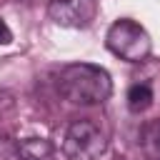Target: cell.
Returning a JSON list of instances; mask_svg holds the SVG:
<instances>
[{"instance_id":"52a82bcc","label":"cell","mask_w":160,"mask_h":160,"mask_svg":"<svg viewBox=\"0 0 160 160\" xmlns=\"http://www.w3.org/2000/svg\"><path fill=\"white\" fill-rule=\"evenodd\" d=\"M152 105V88L148 82H135L128 90V110L130 112H145Z\"/></svg>"},{"instance_id":"3957f363","label":"cell","mask_w":160,"mask_h":160,"mask_svg":"<svg viewBox=\"0 0 160 160\" xmlns=\"http://www.w3.org/2000/svg\"><path fill=\"white\" fill-rule=\"evenodd\" d=\"M105 150H108V135L98 122L80 118L68 125L62 138V155L68 160H100Z\"/></svg>"},{"instance_id":"277c9868","label":"cell","mask_w":160,"mask_h":160,"mask_svg":"<svg viewBox=\"0 0 160 160\" xmlns=\"http://www.w3.org/2000/svg\"><path fill=\"white\" fill-rule=\"evenodd\" d=\"M48 15L60 28H88L98 15V0H48Z\"/></svg>"},{"instance_id":"6da1fadb","label":"cell","mask_w":160,"mask_h":160,"mask_svg":"<svg viewBox=\"0 0 160 160\" xmlns=\"http://www.w3.org/2000/svg\"><path fill=\"white\" fill-rule=\"evenodd\" d=\"M58 92L72 105H102L112 95V80L100 65L72 62L60 70Z\"/></svg>"},{"instance_id":"ba28073f","label":"cell","mask_w":160,"mask_h":160,"mask_svg":"<svg viewBox=\"0 0 160 160\" xmlns=\"http://www.w3.org/2000/svg\"><path fill=\"white\" fill-rule=\"evenodd\" d=\"M12 42V30L8 28V22L0 18V45H10Z\"/></svg>"},{"instance_id":"7a4b0ae2","label":"cell","mask_w":160,"mask_h":160,"mask_svg":"<svg viewBox=\"0 0 160 160\" xmlns=\"http://www.w3.org/2000/svg\"><path fill=\"white\" fill-rule=\"evenodd\" d=\"M105 45L115 58L125 62H142L152 52V40L148 30L130 18H120L108 28Z\"/></svg>"},{"instance_id":"8992f818","label":"cell","mask_w":160,"mask_h":160,"mask_svg":"<svg viewBox=\"0 0 160 160\" xmlns=\"http://www.w3.org/2000/svg\"><path fill=\"white\" fill-rule=\"evenodd\" d=\"M140 150L148 160H160V118L148 120L140 128Z\"/></svg>"},{"instance_id":"5b68a950","label":"cell","mask_w":160,"mask_h":160,"mask_svg":"<svg viewBox=\"0 0 160 160\" xmlns=\"http://www.w3.org/2000/svg\"><path fill=\"white\" fill-rule=\"evenodd\" d=\"M18 160H55V148L45 138H25L15 145Z\"/></svg>"}]
</instances>
